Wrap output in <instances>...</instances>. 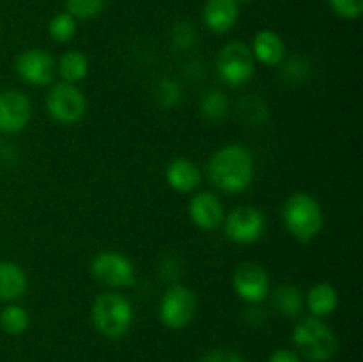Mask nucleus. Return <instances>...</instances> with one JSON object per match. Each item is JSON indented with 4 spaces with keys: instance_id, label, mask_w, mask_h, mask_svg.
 Segmentation results:
<instances>
[{
    "instance_id": "f8f14e48",
    "label": "nucleus",
    "mask_w": 363,
    "mask_h": 362,
    "mask_svg": "<svg viewBox=\"0 0 363 362\" xmlns=\"http://www.w3.org/2000/svg\"><path fill=\"white\" fill-rule=\"evenodd\" d=\"M32 102L18 89H6L0 92V131L18 133L30 123Z\"/></svg>"
},
{
    "instance_id": "9b49d317",
    "label": "nucleus",
    "mask_w": 363,
    "mask_h": 362,
    "mask_svg": "<svg viewBox=\"0 0 363 362\" xmlns=\"http://www.w3.org/2000/svg\"><path fill=\"white\" fill-rule=\"evenodd\" d=\"M233 287L241 300L259 304L269 295V275L257 263H240L234 268Z\"/></svg>"
},
{
    "instance_id": "bb28decb",
    "label": "nucleus",
    "mask_w": 363,
    "mask_h": 362,
    "mask_svg": "<svg viewBox=\"0 0 363 362\" xmlns=\"http://www.w3.org/2000/svg\"><path fill=\"white\" fill-rule=\"evenodd\" d=\"M197 39V32H195L194 25L188 21H181L174 27L172 31V45L176 50H190L191 45Z\"/></svg>"
},
{
    "instance_id": "b1692460",
    "label": "nucleus",
    "mask_w": 363,
    "mask_h": 362,
    "mask_svg": "<svg viewBox=\"0 0 363 362\" xmlns=\"http://www.w3.org/2000/svg\"><path fill=\"white\" fill-rule=\"evenodd\" d=\"M105 0H66V9L77 20H91L101 13Z\"/></svg>"
},
{
    "instance_id": "ddd939ff",
    "label": "nucleus",
    "mask_w": 363,
    "mask_h": 362,
    "mask_svg": "<svg viewBox=\"0 0 363 362\" xmlns=\"http://www.w3.org/2000/svg\"><path fill=\"white\" fill-rule=\"evenodd\" d=\"M188 216L199 229L215 231L223 224L225 208L218 195L211 192H201L188 202Z\"/></svg>"
},
{
    "instance_id": "9d476101",
    "label": "nucleus",
    "mask_w": 363,
    "mask_h": 362,
    "mask_svg": "<svg viewBox=\"0 0 363 362\" xmlns=\"http://www.w3.org/2000/svg\"><path fill=\"white\" fill-rule=\"evenodd\" d=\"M14 70L25 84L45 87V85L52 84L57 64L52 53L46 50L28 48L16 57Z\"/></svg>"
},
{
    "instance_id": "c85d7f7f",
    "label": "nucleus",
    "mask_w": 363,
    "mask_h": 362,
    "mask_svg": "<svg viewBox=\"0 0 363 362\" xmlns=\"http://www.w3.org/2000/svg\"><path fill=\"white\" fill-rule=\"evenodd\" d=\"M201 362H245L240 353L234 350H227V348H220V350H213L202 357Z\"/></svg>"
},
{
    "instance_id": "4be33fe9",
    "label": "nucleus",
    "mask_w": 363,
    "mask_h": 362,
    "mask_svg": "<svg viewBox=\"0 0 363 362\" xmlns=\"http://www.w3.org/2000/svg\"><path fill=\"white\" fill-rule=\"evenodd\" d=\"M199 109L206 121H220L229 114V99L222 91L211 89L202 96Z\"/></svg>"
},
{
    "instance_id": "7c9ffc66",
    "label": "nucleus",
    "mask_w": 363,
    "mask_h": 362,
    "mask_svg": "<svg viewBox=\"0 0 363 362\" xmlns=\"http://www.w3.org/2000/svg\"><path fill=\"white\" fill-rule=\"evenodd\" d=\"M236 2H250V0H236Z\"/></svg>"
},
{
    "instance_id": "2eb2a0df",
    "label": "nucleus",
    "mask_w": 363,
    "mask_h": 362,
    "mask_svg": "<svg viewBox=\"0 0 363 362\" xmlns=\"http://www.w3.org/2000/svg\"><path fill=\"white\" fill-rule=\"evenodd\" d=\"M165 181L172 190L179 194H190L201 185L202 172L191 160L176 158L167 165Z\"/></svg>"
},
{
    "instance_id": "39448f33",
    "label": "nucleus",
    "mask_w": 363,
    "mask_h": 362,
    "mask_svg": "<svg viewBox=\"0 0 363 362\" xmlns=\"http://www.w3.org/2000/svg\"><path fill=\"white\" fill-rule=\"evenodd\" d=\"M46 110L50 117L60 124H74L87 112V98L77 84L57 82L46 94Z\"/></svg>"
},
{
    "instance_id": "a878e982",
    "label": "nucleus",
    "mask_w": 363,
    "mask_h": 362,
    "mask_svg": "<svg viewBox=\"0 0 363 362\" xmlns=\"http://www.w3.org/2000/svg\"><path fill=\"white\" fill-rule=\"evenodd\" d=\"M156 99L160 102V105L167 106V109L176 106L181 102V87L177 85V82L172 78H165L160 82L156 87Z\"/></svg>"
},
{
    "instance_id": "dca6fc26",
    "label": "nucleus",
    "mask_w": 363,
    "mask_h": 362,
    "mask_svg": "<svg viewBox=\"0 0 363 362\" xmlns=\"http://www.w3.org/2000/svg\"><path fill=\"white\" fill-rule=\"evenodd\" d=\"M252 55L257 62L264 64L268 67L280 66L286 57V43L277 32L273 31H259L252 41Z\"/></svg>"
},
{
    "instance_id": "f3484780",
    "label": "nucleus",
    "mask_w": 363,
    "mask_h": 362,
    "mask_svg": "<svg viewBox=\"0 0 363 362\" xmlns=\"http://www.w3.org/2000/svg\"><path fill=\"white\" fill-rule=\"evenodd\" d=\"M27 273L13 261H0V300H20L27 293Z\"/></svg>"
},
{
    "instance_id": "20e7f679",
    "label": "nucleus",
    "mask_w": 363,
    "mask_h": 362,
    "mask_svg": "<svg viewBox=\"0 0 363 362\" xmlns=\"http://www.w3.org/2000/svg\"><path fill=\"white\" fill-rule=\"evenodd\" d=\"M293 343L305 358L312 362H328L337 353L339 341L335 332L323 318L308 316L293 329Z\"/></svg>"
},
{
    "instance_id": "c756f323",
    "label": "nucleus",
    "mask_w": 363,
    "mask_h": 362,
    "mask_svg": "<svg viewBox=\"0 0 363 362\" xmlns=\"http://www.w3.org/2000/svg\"><path fill=\"white\" fill-rule=\"evenodd\" d=\"M268 362H301V358L296 351L289 350V348H280V350L273 351Z\"/></svg>"
},
{
    "instance_id": "412c9836",
    "label": "nucleus",
    "mask_w": 363,
    "mask_h": 362,
    "mask_svg": "<svg viewBox=\"0 0 363 362\" xmlns=\"http://www.w3.org/2000/svg\"><path fill=\"white\" fill-rule=\"evenodd\" d=\"M30 325V316L21 305H7L0 312V329L9 336H21Z\"/></svg>"
},
{
    "instance_id": "1a4fd4ad",
    "label": "nucleus",
    "mask_w": 363,
    "mask_h": 362,
    "mask_svg": "<svg viewBox=\"0 0 363 362\" xmlns=\"http://www.w3.org/2000/svg\"><path fill=\"white\" fill-rule=\"evenodd\" d=\"M229 240L240 245H250L261 240L266 231V219L255 206H238L223 219Z\"/></svg>"
},
{
    "instance_id": "0eeeda50",
    "label": "nucleus",
    "mask_w": 363,
    "mask_h": 362,
    "mask_svg": "<svg viewBox=\"0 0 363 362\" xmlns=\"http://www.w3.org/2000/svg\"><path fill=\"white\" fill-rule=\"evenodd\" d=\"M255 71V59L250 46L241 41H230L216 57V73L227 85H245Z\"/></svg>"
},
{
    "instance_id": "5701e85b",
    "label": "nucleus",
    "mask_w": 363,
    "mask_h": 362,
    "mask_svg": "<svg viewBox=\"0 0 363 362\" xmlns=\"http://www.w3.org/2000/svg\"><path fill=\"white\" fill-rule=\"evenodd\" d=\"M78 23L77 18L71 16L69 13H59L50 20L48 34L55 39L57 43H69L77 35Z\"/></svg>"
},
{
    "instance_id": "f03ea898",
    "label": "nucleus",
    "mask_w": 363,
    "mask_h": 362,
    "mask_svg": "<svg viewBox=\"0 0 363 362\" xmlns=\"http://www.w3.org/2000/svg\"><path fill=\"white\" fill-rule=\"evenodd\" d=\"M282 219L287 233L300 243L314 240L325 226L321 204L307 192H296L287 197L282 208Z\"/></svg>"
},
{
    "instance_id": "aec40b11",
    "label": "nucleus",
    "mask_w": 363,
    "mask_h": 362,
    "mask_svg": "<svg viewBox=\"0 0 363 362\" xmlns=\"http://www.w3.org/2000/svg\"><path fill=\"white\" fill-rule=\"evenodd\" d=\"M57 71H59L62 82L77 84V82H82L87 77L89 59L80 50H67L66 53L60 55L59 64H57Z\"/></svg>"
},
{
    "instance_id": "7ed1b4c3",
    "label": "nucleus",
    "mask_w": 363,
    "mask_h": 362,
    "mask_svg": "<svg viewBox=\"0 0 363 362\" xmlns=\"http://www.w3.org/2000/svg\"><path fill=\"white\" fill-rule=\"evenodd\" d=\"M91 319L101 336L121 339L133 325V305L119 291H105L92 302Z\"/></svg>"
},
{
    "instance_id": "cd10ccee",
    "label": "nucleus",
    "mask_w": 363,
    "mask_h": 362,
    "mask_svg": "<svg viewBox=\"0 0 363 362\" xmlns=\"http://www.w3.org/2000/svg\"><path fill=\"white\" fill-rule=\"evenodd\" d=\"M333 13L346 20H357L363 13V0H328Z\"/></svg>"
},
{
    "instance_id": "423d86ee",
    "label": "nucleus",
    "mask_w": 363,
    "mask_h": 362,
    "mask_svg": "<svg viewBox=\"0 0 363 362\" xmlns=\"http://www.w3.org/2000/svg\"><path fill=\"white\" fill-rule=\"evenodd\" d=\"M197 312V295L184 284H172L160 300V322L172 330L190 325Z\"/></svg>"
},
{
    "instance_id": "6ab92c4d",
    "label": "nucleus",
    "mask_w": 363,
    "mask_h": 362,
    "mask_svg": "<svg viewBox=\"0 0 363 362\" xmlns=\"http://www.w3.org/2000/svg\"><path fill=\"white\" fill-rule=\"evenodd\" d=\"M272 304L286 318H296L305 307V298L298 287L291 284H280L272 295Z\"/></svg>"
},
{
    "instance_id": "a211bd4d",
    "label": "nucleus",
    "mask_w": 363,
    "mask_h": 362,
    "mask_svg": "<svg viewBox=\"0 0 363 362\" xmlns=\"http://www.w3.org/2000/svg\"><path fill=\"white\" fill-rule=\"evenodd\" d=\"M305 304H307V309L311 311V316L326 318L339 305V291H337V287L333 284L318 283L308 290Z\"/></svg>"
},
{
    "instance_id": "4468645a",
    "label": "nucleus",
    "mask_w": 363,
    "mask_h": 362,
    "mask_svg": "<svg viewBox=\"0 0 363 362\" xmlns=\"http://www.w3.org/2000/svg\"><path fill=\"white\" fill-rule=\"evenodd\" d=\"M240 6L236 0H206L202 9L204 25L215 34H225L236 25Z\"/></svg>"
},
{
    "instance_id": "6e6552de",
    "label": "nucleus",
    "mask_w": 363,
    "mask_h": 362,
    "mask_svg": "<svg viewBox=\"0 0 363 362\" xmlns=\"http://www.w3.org/2000/svg\"><path fill=\"white\" fill-rule=\"evenodd\" d=\"M91 272L98 283L108 287H130L135 283V265L117 251H103L92 259Z\"/></svg>"
},
{
    "instance_id": "f257e3e1",
    "label": "nucleus",
    "mask_w": 363,
    "mask_h": 362,
    "mask_svg": "<svg viewBox=\"0 0 363 362\" xmlns=\"http://www.w3.org/2000/svg\"><path fill=\"white\" fill-rule=\"evenodd\" d=\"M255 162L243 144H227L216 149L208 160L206 174L213 187L225 194H241L254 181Z\"/></svg>"
},
{
    "instance_id": "393cba45",
    "label": "nucleus",
    "mask_w": 363,
    "mask_h": 362,
    "mask_svg": "<svg viewBox=\"0 0 363 362\" xmlns=\"http://www.w3.org/2000/svg\"><path fill=\"white\" fill-rule=\"evenodd\" d=\"M308 75H311V66H308L307 60L300 59V57H294L284 64L282 77L287 84H305L308 80Z\"/></svg>"
}]
</instances>
